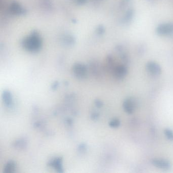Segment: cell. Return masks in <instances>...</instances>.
Instances as JSON below:
<instances>
[{"instance_id": "1", "label": "cell", "mask_w": 173, "mask_h": 173, "mask_svg": "<svg viewBox=\"0 0 173 173\" xmlns=\"http://www.w3.org/2000/svg\"><path fill=\"white\" fill-rule=\"evenodd\" d=\"M137 102L133 97H127L122 103V107L125 112L128 114H132L134 113L137 107Z\"/></svg>"}, {"instance_id": "2", "label": "cell", "mask_w": 173, "mask_h": 173, "mask_svg": "<svg viewBox=\"0 0 173 173\" xmlns=\"http://www.w3.org/2000/svg\"><path fill=\"white\" fill-rule=\"evenodd\" d=\"M152 165L157 168L163 170H167L171 168V162L163 158H154L151 160Z\"/></svg>"}, {"instance_id": "3", "label": "cell", "mask_w": 173, "mask_h": 173, "mask_svg": "<svg viewBox=\"0 0 173 173\" xmlns=\"http://www.w3.org/2000/svg\"><path fill=\"white\" fill-rule=\"evenodd\" d=\"M146 69L153 76H159L162 74V70L160 65L154 62H149L146 64Z\"/></svg>"}, {"instance_id": "4", "label": "cell", "mask_w": 173, "mask_h": 173, "mask_svg": "<svg viewBox=\"0 0 173 173\" xmlns=\"http://www.w3.org/2000/svg\"><path fill=\"white\" fill-rule=\"evenodd\" d=\"M128 68L124 65L118 66L115 68L114 75L117 79H122L128 74Z\"/></svg>"}, {"instance_id": "5", "label": "cell", "mask_w": 173, "mask_h": 173, "mask_svg": "<svg viewBox=\"0 0 173 173\" xmlns=\"http://www.w3.org/2000/svg\"><path fill=\"white\" fill-rule=\"evenodd\" d=\"M157 32L160 35H170L173 33V24H161L157 29Z\"/></svg>"}, {"instance_id": "6", "label": "cell", "mask_w": 173, "mask_h": 173, "mask_svg": "<svg viewBox=\"0 0 173 173\" xmlns=\"http://www.w3.org/2000/svg\"><path fill=\"white\" fill-rule=\"evenodd\" d=\"M74 72L76 77L79 79H83L86 76V70L84 66L77 65L74 68Z\"/></svg>"}, {"instance_id": "7", "label": "cell", "mask_w": 173, "mask_h": 173, "mask_svg": "<svg viewBox=\"0 0 173 173\" xmlns=\"http://www.w3.org/2000/svg\"><path fill=\"white\" fill-rule=\"evenodd\" d=\"M16 168V163L12 160L9 161L6 163L4 168V171L6 173H13Z\"/></svg>"}, {"instance_id": "8", "label": "cell", "mask_w": 173, "mask_h": 173, "mask_svg": "<svg viewBox=\"0 0 173 173\" xmlns=\"http://www.w3.org/2000/svg\"><path fill=\"white\" fill-rule=\"evenodd\" d=\"M50 165H52V167L55 168L56 170H57L58 171L62 172V170H63L62 168V160L60 158L55 159L50 162Z\"/></svg>"}, {"instance_id": "9", "label": "cell", "mask_w": 173, "mask_h": 173, "mask_svg": "<svg viewBox=\"0 0 173 173\" xmlns=\"http://www.w3.org/2000/svg\"><path fill=\"white\" fill-rule=\"evenodd\" d=\"M3 97L4 101L6 103V105L8 107H10L12 105V103L11 94H10V92L8 91H4Z\"/></svg>"}, {"instance_id": "10", "label": "cell", "mask_w": 173, "mask_h": 173, "mask_svg": "<svg viewBox=\"0 0 173 173\" xmlns=\"http://www.w3.org/2000/svg\"><path fill=\"white\" fill-rule=\"evenodd\" d=\"M163 133L167 139L173 142V131L169 128H166L164 129Z\"/></svg>"}, {"instance_id": "11", "label": "cell", "mask_w": 173, "mask_h": 173, "mask_svg": "<svg viewBox=\"0 0 173 173\" xmlns=\"http://www.w3.org/2000/svg\"><path fill=\"white\" fill-rule=\"evenodd\" d=\"M121 125V122L119 119L117 118H114L113 119H112L109 123V126L112 128H117Z\"/></svg>"}, {"instance_id": "12", "label": "cell", "mask_w": 173, "mask_h": 173, "mask_svg": "<svg viewBox=\"0 0 173 173\" xmlns=\"http://www.w3.org/2000/svg\"><path fill=\"white\" fill-rule=\"evenodd\" d=\"M96 105H97L98 107H101L103 104H102V103L100 102V100H97V103H96Z\"/></svg>"}]
</instances>
